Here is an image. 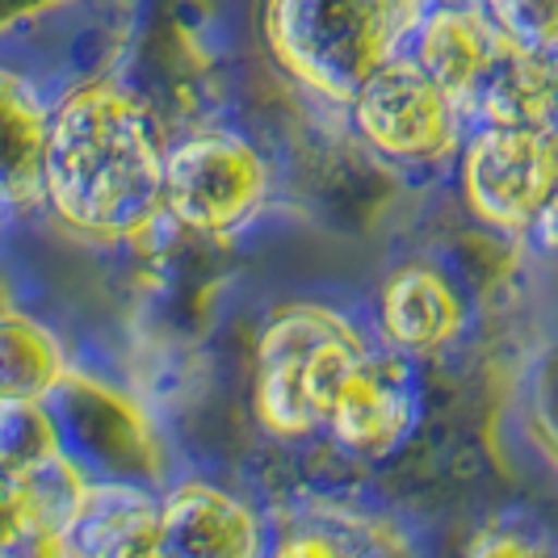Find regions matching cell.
I'll use <instances>...</instances> for the list:
<instances>
[{"label":"cell","instance_id":"5","mask_svg":"<svg viewBox=\"0 0 558 558\" xmlns=\"http://www.w3.org/2000/svg\"><path fill=\"white\" fill-rule=\"evenodd\" d=\"M274 202V165L244 126L194 122L168 135L165 223L194 240H235Z\"/></svg>","mask_w":558,"mask_h":558},{"label":"cell","instance_id":"15","mask_svg":"<svg viewBox=\"0 0 558 558\" xmlns=\"http://www.w3.org/2000/svg\"><path fill=\"white\" fill-rule=\"evenodd\" d=\"M76 558H165L156 542V492L135 483H93L72 512Z\"/></svg>","mask_w":558,"mask_h":558},{"label":"cell","instance_id":"11","mask_svg":"<svg viewBox=\"0 0 558 558\" xmlns=\"http://www.w3.org/2000/svg\"><path fill=\"white\" fill-rule=\"evenodd\" d=\"M269 530V512L215 475L177 471L156 492V542L165 558H265Z\"/></svg>","mask_w":558,"mask_h":558},{"label":"cell","instance_id":"20","mask_svg":"<svg viewBox=\"0 0 558 558\" xmlns=\"http://www.w3.org/2000/svg\"><path fill=\"white\" fill-rule=\"evenodd\" d=\"M521 248H525V256H533V260L558 265V190L550 194V202L537 210V219H533L530 231H525Z\"/></svg>","mask_w":558,"mask_h":558},{"label":"cell","instance_id":"10","mask_svg":"<svg viewBox=\"0 0 558 558\" xmlns=\"http://www.w3.org/2000/svg\"><path fill=\"white\" fill-rule=\"evenodd\" d=\"M475 319V299L462 274L437 256H408L387 269L374 290V324L378 344L408 362H437L453 353Z\"/></svg>","mask_w":558,"mask_h":558},{"label":"cell","instance_id":"12","mask_svg":"<svg viewBox=\"0 0 558 558\" xmlns=\"http://www.w3.org/2000/svg\"><path fill=\"white\" fill-rule=\"evenodd\" d=\"M265 558H420L416 533L383 504L315 492L269 512Z\"/></svg>","mask_w":558,"mask_h":558},{"label":"cell","instance_id":"18","mask_svg":"<svg viewBox=\"0 0 558 558\" xmlns=\"http://www.w3.org/2000/svg\"><path fill=\"white\" fill-rule=\"evenodd\" d=\"M462 558H558V530L530 508H504L466 537Z\"/></svg>","mask_w":558,"mask_h":558},{"label":"cell","instance_id":"16","mask_svg":"<svg viewBox=\"0 0 558 558\" xmlns=\"http://www.w3.org/2000/svg\"><path fill=\"white\" fill-rule=\"evenodd\" d=\"M63 336L17 299L0 307V399H47L68 374Z\"/></svg>","mask_w":558,"mask_h":558},{"label":"cell","instance_id":"22","mask_svg":"<svg viewBox=\"0 0 558 558\" xmlns=\"http://www.w3.org/2000/svg\"><path fill=\"white\" fill-rule=\"evenodd\" d=\"M9 227H13V219L0 210V248H4V240H9Z\"/></svg>","mask_w":558,"mask_h":558},{"label":"cell","instance_id":"4","mask_svg":"<svg viewBox=\"0 0 558 558\" xmlns=\"http://www.w3.org/2000/svg\"><path fill=\"white\" fill-rule=\"evenodd\" d=\"M63 458L93 483H135L160 492L177 475V458L151 408L122 374L72 357L68 374L47 399Z\"/></svg>","mask_w":558,"mask_h":558},{"label":"cell","instance_id":"1","mask_svg":"<svg viewBox=\"0 0 558 558\" xmlns=\"http://www.w3.org/2000/svg\"><path fill=\"white\" fill-rule=\"evenodd\" d=\"M168 131L131 76L63 93L43 156V215L97 248L143 244L165 227Z\"/></svg>","mask_w":558,"mask_h":558},{"label":"cell","instance_id":"3","mask_svg":"<svg viewBox=\"0 0 558 558\" xmlns=\"http://www.w3.org/2000/svg\"><path fill=\"white\" fill-rule=\"evenodd\" d=\"M428 0H265V51L307 97L344 110L383 63L408 51Z\"/></svg>","mask_w":558,"mask_h":558},{"label":"cell","instance_id":"19","mask_svg":"<svg viewBox=\"0 0 558 558\" xmlns=\"http://www.w3.org/2000/svg\"><path fill=\"white\" fill-rule=\"evenodd\" d=\"M496 26L525 51H558V0H483Z\"/></svg>","mask_w":558,"mask_h":558},{"label":"cell","instance_id":"6","mask_svg":"<svg viewBox=\"0 0 558 558\" xmlns=\"http://www.w3.org/2000/svg\"><path fill=\"white\" fill-rule=\"evenodd\" d=\"M135 34V0H38L0 26V68L56 106L88 81L126 76Z\"/></svg>","mask_w":558,"mask_h":558},{"label":"cell","instance_id":"21","mask_svg":"<svg viewBox=\"0 0 558 558\" xmlns=\"http://www.w3.org/2000/svg\"><path fill=\"white\" fill-rule=\"evenodd\" d=\"M546 63H550V93H555V126H558V51H550Z\"/></svg>","mask_w":558,"mask_h":558},{"label":"cell","instance_id":"17","mask_svg":"<svg viewBox=\"0 0 558 558\" xmlns=\"http://www.w3.org/2000/svg\"><path fill=\"white\" fill-rule=\"evenodd\" d=\"M512 408L533 458L558 478V332L542 336L525 353Z\"/></svg>","mask_w":558,"mask_h":558},{"label":"cell","instance_id":"2","mask_svg":"<svg viewBox=\"0 0 558 558\" xmlns=\"http://www.w3.org/2000/svg\"><path fill=\"white\" fill-rule=\"evenodd\" d=\"M374 332L328 299H286L265 315L252 357V420L278 446L324 437L336 395Z\"/></svg>","mask_w":558,"mask_h":558},{"label":"cell","instance_id":"9","mask_svg":"<svg viewBox=\"0 0 558 558\" xmlns=\"http://www.w3.org/2000/svg\"><path fill=\"white\" fill-rule=\"evenodd\" d=\"M424 420V369L387 344H369L324 420L328 446L349 466H387L412 446Z\"/></svg>","mask_w":558,"mask_h":558},{"label":"cell","instance_id":"14","mask_svg":"<svg viewBox=\"0 0 558 558\" xmlns=\"http://www.w3.org/2000/svg\"><path fill=\"white\" fill-rule=\"evenodd\" d=\"M51 101L0 68V210L17 223L43 215V156L51 131Z\"/></svg>","mask_w":558,"mask_h":558},{"label":"cell","instance_id":"7","mask_svg":"<svg viewBox=\"0 0 558 558\" xmlns=\"http://www.w3.org/2000/svg\"><path fill=\"white\" fill-rule=\"evenodd\" d=\"M349 131L365 151L399 177L433 181L458 165L466 143V113L416 59L395 56L344 106Z\"/></svg>","mask_w":558,"mask_h":558},{"label":"cell","instance_id":"8","mask_svg":"<svg viewBox=\"0 0 558 558\" xmlns=\"http://www.w3.org/2000/svg\"><path fill=\"white\" fill-rule=\"evenodd\" d=\"M458 197L483 231L521 244L558 190V126L475 122L458 151Z\"/></svg>","mask_w":558,"mask_h":558},{"label":"cell","instance_id":"13","mask_svg":"<svg viewBox=\"0 0 558 558\" xmlns=\"http://www.w3.org/2000/svg\"><path fill=\"white\" fill-rule=\"evenodd\" d=\"M508 47H512V38L496 26V17L483 9V0H462V4L428 0L416 34L408 43V56L466 113V106L475 101V93Z\"/></svg>","mask_w":558,"mask_h":558}]
</instances>
